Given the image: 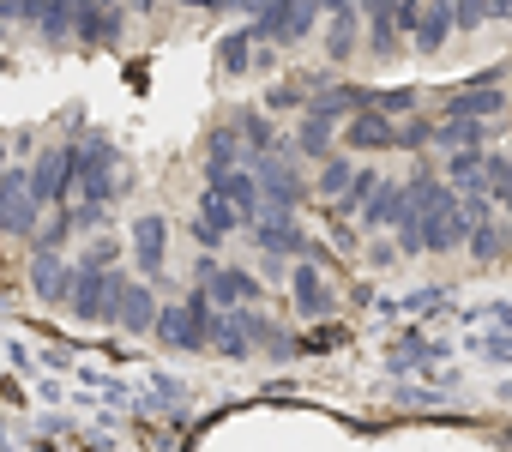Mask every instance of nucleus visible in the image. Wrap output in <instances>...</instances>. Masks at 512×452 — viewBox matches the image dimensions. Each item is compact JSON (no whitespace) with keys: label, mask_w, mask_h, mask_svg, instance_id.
<instances>
[{"label":"nucleus","mask_w":512,"mask_h":452,"mask_svg":"<svg viewBox=\"0 0 512 452\" xmlns=\"http://www.w3.org/2000/svg\"><path fill=\"white\" fill-rule=\"evenodd\" d=\"M73 169H79V187H85L91 205H109L121 193V151L103 133H91L85 145H73Z\"/></svg>","instance_id":"f257e3e1"},{"label":"nucleus","mask_w":512,"mask_h":452,"mask_svg":"<svg viewBox=\"0 0 512 452\" xmlns=\"http://www.w3.org/2000/svg\"><path fill=\"white\" fill-rule=\"evenodd\" d=\"M121 296H127V272H115V266H79V284H73L67 308L79 320H115Z\"/></svg>","instance_id":"f03ea898"},{"label":"nucleus","mask_w":512,"mask_h":452,"mask_svg":"<svg viewBox=\"0 0 512 452\" xmlns=\"http://www.w3.org/2000/svg\"><path fill=\"white\" fill-rule=\"evenodd\" d=\"M320 7H326V0H266L260 19H253V37H266V43L290 49V43H302V37L314 31Z\"/></svg>","instance_id":"7ed1b4c3"},{"label":"nucleus","mask_w":512,"mask_h":452,"mask_svg":"<svg viewBox=\"0 0 512 452\" xmlns=\"http://www.w3.org/2000/svg\"><path fill=\"white\" fill-rule=\"evenodd\" d=\"M37 211L31 169H0V236H37Z\"/></svg>","instance_id":"20e7f679"},{"label":"nucleus","mask_w":512,"mask_h":452,"mask_svg":"<svg viewBox=\"0 0 512 452\" xmlns=\"http://www.w3.org/2000/svg\"><path fill=\"white\" fill-rule=\"evenodd\" d=\"M73 187H79L73 145H43V151H37V169H31V193H37V205H61Z\"/></svg>","instance_id":"39448f33"},{"label":"nucleus","mask_w":512,"mask_h":452,"mask_svg":"<svg viewBox=\"0 0 512 452\" xmlns=\"http://www.w3.org/2000/svg\"><path fill=\"white\" fill-rule=\"evenodd\" d=\"M241 205L223 193V187H205V199H199V223H193V236H199V248H217L229 230H241Z\"/></svg>","instance_id":"423d86ee"},{"label":"nucleus","mask_w":512,"mask_h":452,"mask_svg":"<svg viewBox=\"0 0 512 452\" xmlns=\"http://www.w3.org/2000/svg\"><path fill=\"white\" fill-rule=\"evenodd\" d=\"M253 175H260V193H266V205H278V211H296L302 199H308V181L284 163V157H260V169H253Z\"/></svg>","instance_id":"0eeeda50"},{"label":"nucleus","mask_w":512,"mask_h":452,"mask_svg":"<svg viewBox=\"0 0 512 452\" xmlns=\"http://www.w3.org/2000/svg\"><path fill=\"white\" fill-rule=\"evenodd\" d=\"M344 145H350V151H392V145H398V121H392L380 103H368L362 115L344 121Z\"/></svg>","instance_id":"6e6552de"},{"label":"nucleus","mask_w":512,"mask_h":452,"mask_svg":"<svg viewBox=\"0 0 512 452\" xmlns=\"http://www.w3.org/2000/svg\"><path fill=\"white\" fill-rule=\"evenodd\" d=\"M253 242H260L266 254H302L308 248V230H302V223H296V211H278V205H266L260 211V230H253Z\"/></svg>","instance_id":"1a4fd4ad"},{"label":"nucleus","mask_w":512,"mask_h":452,"mask_svg":"<svg viewBox=\"0 0 512 452\" xmlns=\"http://www.w3.org/2000/svg\"><path fill=\"white\" fill-rule=\"evenodd\" d=\"M199 284L211 290V302H217V308H241V302L260 296V284H253L241 266H217V260H199Z\"/></svg>","instance_id":"9d476101"},{"label":"nucleus","mask_w":512,"mask_h":452,"mask_svg":"<svg viewBox=\"0 0 512 452\" xmlns=\"http://www.w3.org/2000/svg\"><path fill=\"white\" fill-rule=\"evenodd\" d=\"M163 254H169V223L163 217H133V266H139V278H163Z\"/></svg>","instance_id":"9b49d317"},{"label":"nucleus","mask_w":512,"mask_h":452,"mask_svg":"<svg viewBox=\"0 0 512 452\" xmlns=\"http://www.w3.org/2000/svg\"><path fill=\"white\" fill-rule=\"evenodd\" d=\"M73 284H79V266H67L61 254L37 248V260H31V290H37L43 302H73Z\"/></svg>","instance_id":"f8f14e48"},{"label":"nucleus","mask_w":512,"mask_h":452,"mask_svg":"<svg viewBox=\"0 0 512 452\" xmlns=\"http://www.w3.org/2000/svg\"><path fill=\"white\" fill-rule=\"evenodd\" d=\"M290 296H296V314H302V320H326V314H332V290H326L320 266H308V260L290 272Z\"/></svg>","instance_id":"ddd939ff"},{"label":"nucleus","mask_w":512,"mask_h":452,"mask_svg":"<svg viewBox=\"0 0 512 452\" xmlns=\"http://www.w3.org/2000/svg\"><path fill=\"white\" fill-rule=\"evenodd\" d=\"M338 139H344V121H332V115H320V109H308V115H302V127H296V151H302V157H314V163H326Z\"/></svg>","instance_id":"4468645a"},{"label":"nucleus","mask_w":512,"mask_h":452,"mask_svg":"<svg viewBox=\"0 0 512 452\" xmlns=\"http://www.w3.org/2000/svg\"><path fill=\"white\" fill-rule=\"evenodd\" d=\"M157 296H151V284H127V296H121V314H115V326H127V332H157Z\"/></svg>","instance_id":"2eb2a0df"},{"label":"nucleus","mask_w":512,"mask_h":452,"mask_svg":"<svg viewBox=\"0 0 512 452\" xmlns=\"http://www.w3.org/2000/svg\"><path fill=\"white\" fill-rule=\"evenodd\" d=\"M446 109H452V115H476V121H488V115H500V109H506V91H500V85H476V79H470L464 91H452V103H446Z\"/></svg>","instance_id":"dca6fc26"},{"label":"nucleus","mask_w":512,"mask_h":452,"mask_svg":"<svg viewBox=\"0 0 512 452\" xmlns=\"http://www.w3.org/2000/svg\"><path fill=\"white\" fill-rule=\"evenodd\" d=\"M446 181H452L458 193H494V187H488V157H482V151H470V145H464V151H452Z\"/></svg>","instance_id":"f3484780"},{"label":"nucleus","mask_w":512,"mask_h":452,"mask_svg":"<svg viewBox=\"0 0 512 452\" xmlns=\"http://www.w3.org/2000/svg\"><path fill=\"white\" fill-rule=\"evenodd\" d=\"M482 139H488V127H482L476 115H452V109H446V121L434 127V145H452V151H464V145L482 151Z\"/></svg>","instance_id":"a211bd4d"},{"label":"nucleus","mask_w":512,"mask_h":452,"mask_svg":"<svg viewBox=\"0 0 512 452\" xmlns=\"http://www.w3.org/2000/svg\"><path fill=\"white\" fill-rule=\"evenodd\" d=\"M368 103H374V97H368L362 85H332V91H320V97H314V109H320V115H332V121H350V115H362Z\"/></svg>","instance_id":"6ab92c4d"},{"label":"nucleus","mask_w":512,"mask_h":452,"mask_svg":"<svg viewBox=\"0 0 512 452\" xmlns=\"http://www.w3.org/2000/svg\"><path fill=\"white\" fill-rule=\"evenodd\" d=\"M512 248V236H506V223H494V217H482V223H470V254L488 266V260H500Z\"/></svg>","instance_id":"aec40b11"},{"label":"nucleus","mask_w":512,"mask_h":452,"mask_svg":"<svg viewBox=\"0 0 512 452\" xmlns=\"http://www.w3.org/2000/svg\"><path fill=\"white\" fill-rule=\"evenodd\" d=\"M356 55V7L326 19V61H350Z\"/></svg>","instance_id":"412c9836"},{"label":"nucleus","mask_w":512,"mask_h":452,"mask_svg":"<svg viewBox=\"0 0 512 452\" xmlns=\"http://www.w3.org/2000/svg\"><path fill=\"white\" fill-rule=\"evenodd\" d=\"M37 31H43L49 43L79 37V25H73V0H43V7H37Z\"/></svg>","instance_id":"4be33fe9"},{"label":"nucleus","mask_w":512,"mask_h":452,"mask_svg":"<svg viewBox=\"0 0 512 452\" xmlns=\"http://www.w3.org/2000/svg\"><path fill=\"white\" fill-rule=\"evenodd\" d=\"M235 127H241V139H247L253 151H260V157L278 145V127L266 121V109H241V115H235Z\"/></svg>","instance_id":"5701e85b"},{"label":"nucleus","mask_w":512,"mask_h":452,"mask_svg":"<svg viewBox=\"0 0 512 452\" xmlns=\"http://www.w3.org/2000/svg\"><path fill=\"white\" fill-rule=\"evenodd\" d=\"M247 43H253V25H247V31H229V37L217 43V67H223L229 79H241V73H247Z\"/></svg>","instance_id":"b1692460"},{"label":"nucleus","mask_w":512,"mask_h":452,"mask_svg":"<svg viewBox=\"0 0 512 452\" xmlns=\"http://www.w3.org/2000/svg\"><path fill=\"white\" fill-rule=\"evenodd\" d=\"M350 181H356V163H350V157H326V163H320V193H326V199H344Z\"/></svg>","instance_id":"393cba45"},{"label":"nucleus","mask_w":512,"mask_h":452,"mask_svg":"<svg viewBox=\"0 0 512 452\" xmlns=\"http://www.w3.org/2000/svg\"><path fill=\"white\" fill-rule=\"evenodd\" d=\"M241 145H247V139H241V127H217V133L205 139V157H211V163H229V169H235Z\"/></svg>","instance_id":"a878e982"},{"label":"nucleus","mask_w":512,"mask_h":452,"mask_svg":"<svg viewBox=\"0 0 512 452\" xmlns=\"http://www.w3.org/2000/svg\"><path fill=\"white\" fill-rule=\"evenodd\" d=\"M79 236V223H73V211H61L55 223H43V230H37V248H49V254H61L67 242Z\"/></svg>","instance_id":"bb28decb"},{"label":"nucleus","mask_w":512,"mask_h":452,"mask_svg":"<svg viewBox=\"0 0 512 452\" xmlns=\"http://www.w3.org/2000/svg\"><path fill=\"white\" fill-rule=\"evenodd\" d=\"M266 109H272V115H278V109H314V103H308V79H302V85H272V91H266Z\"/></svg>","instance_id":"cd10ccee"},{"label":"nucleus","mask_w":512,"mask_h":452,"mask_svg":"<svg viewBox=\"0 0 512 452\" xmlns=\"http://www.w3.org/2000/svg\"><path fill=\"white\" fill-rule=\"evenodd\" d=\"M386 187V175L380 169H356V181H350V193H344V205H368L374 193Z\"/></svg>","instance_id":"c85d7f7f"},{"label":"nucleus","mask_w":512,"mask_h":452,"mask_svg":"<svg viewBox=\"0 0 512 452\" xmlns=\"http://www.w3.org/2000/svg\"><path fill=\"white\" fill-rule=\"evenodd\" d=\"M428 145H434L428 121H398V151H428Z\"/></svg>","instance_id":"c756f323"},{"label":"nucleus","mask_w":512,"mask_h":452,"mask_svg":"<svg viewBox=\"0 0 512 452\" xmlns=\"http://www.w3.org/2000/svg\"><path fill=\"white\" fill-rule=\"evenodd\" d=\"M109 260H115V236H97V242L85 248V260H79V266H109Z\"/></svg>","instance_id":"7c9ffc66"},{"label":"nucleus","mask_w":512,"mask_h":452,"mask_svg":"<svg viewBox=\"0 0 512 452\" xmlns=\"http://www.w3.org/2000/svg\"><path fill=\"white\" fill-rule=\"evenodd\" d=\"M37 7L43 0H0V19H31L37 25Z\"/></svg>","instance_id":"2f4dec72"},{"label":"nucleus","mask_w":512,"mask_h":452,"mask_svg":"<svg viewBox=\"0 0 512 452\" xmlns=\"http://www.w3.org/2000/svg\"><path fill=\"white\" fill-rule=\"evenodd\" d=\"M374 103H380L386 115H404V109L416 103V91H386V97H374Z\"/></svg>","instance_id":"473e14b6"},{"label":"nucleus","mask_w":512,"mask_h":452,"mask_svg":"<svg viewBox=\"0 0 512 452\" xmlns=\"http://www.w3.org/2000/svg\"><path fill=\"white\" fill-rule=\"evenodd\" d=\"M368 254H374V266H392V260H398V254H404V248H386V242H374V248H368Z\"/></svg>","instance_id":"72a5a7b5"},{"label":"nucleus","mask_w":512,"mask_h":452,"mask_svg":"<svg viewBox=\"0 0 512 452\" xmlns=\"http://www.w3.org/2000/svg\"><path fill=\"white\" fill-rule=\"evenodd\" d=\"M488 19H512V0H488Z\"/></svg>","instance_id":"f704fd0d"},{"label":"nucleus","mask_w":512,"mask_h":452,"mask_svg":"<svg viewBox=\"0 0 512 452\" xmlns=\"http://www.w3.org/2000/svg\"><path fill=\"white\" fill-rule=\"evenodd\" d=\"M344 7H356V0H326V13H344Z\"/></svg>","instance_id":"c9c22d12"},{"label":"nucleus","mask_w":512,"mask_h":452,"mask_svg":"<svg viewBox=\"0 0 512 452\" xmlns=\"http://www.w3.org/2000/svg\"><path fill=\"white\" fill-rule=\"evenodd\" d=\"M0 163H7V139H0Z\"/></svg>","instance_id":"e433bc0d"},{"label":"nucleus","mask_w":512,"mask_h":452,"mask_svg":"<svg viewBox=\"0 0 512 452\" xmlns=\"http://www.w3.org/2000/svg\"><path fill=\"white\" fill-rule=\"evenodd\" d=\"M133 7H157V0H133Z\"/></svg>","instance_id":"4c0bfd02"},{"label":"nucleus","mask_w":512,"mask_h":452,"mask_svg":"<svg viewBox=\"0 0 512 452\" xmlns=\"http://www.w3.org/2000/svg\"><path fill=\"white\" fill-rule=\"evenodd\" d=\"M0 73H7V55H0Z\"/></svg>","instance_id":"58836bf2"},{"label":"nucleus","mask_w":512,"mask_h":452,"mask_svg":"<svg viewBox=\"0 0 512 452\" xmlns=\"http://www.w3.org/2000/svg\"><path fill=\"white\" fill-rule=\"evenodd\" d=\"M506 79H512V73H506Z\"/></svg>","instance_id":"ea45409f"}]
</instances>
